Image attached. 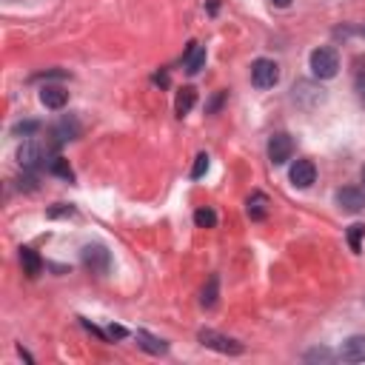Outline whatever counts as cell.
Returning <instances> with one entry per match:
<instances>
[{
    "mask_svg": "<svg viewBox=\"0 0 365 365\" xmlns=\"http://www.w3.org/2000/svg\"><path fill=\"white\" fill-rule=\"evenodd\" d=\"M137 345L148 354H165L168 351V345L163 339H157L154 334H148V331H137Z\"/></svg>",
    "mask_w": 365,
    "mask_h": 365,
    "instance_id": "2e32d148",
    "label": "cell"
},
{
    "mask_svg": "<svg viewBox=\"0 0 365 365\" xmlns=\"http://www.w3.org/2000/svg\"><path fill=\"white\" fill-rule=\"evenodd\" d=\"M83 265H86L91 274H106L108 265H111V254H108L103 245H86V248H83Z\"/></svg>",
    "mask_w": 365,
    "mask_h": 365,
    "instance_id": "5b68a950",
    "label": "cell"
},
{
    "mask_svg": "<svg viewBox=\"0 0 365 365\" xmlns=\"http://www.w3.org/2000/svg\"><path fill=\"white\" fill-rule=\"evenodd\" d=\"M208 171V154H197V160H194V168H191V177L197 180V177H202Z\"/></svg>",
    "mask_w": 365,
    "mask_h": 365,
    "instance_id": "cb8c5ba5",
    "label": "cell"
},
{
    "mask_svg": "<svg viewBox=\"0 0 365 365\" xmlns=\"http://www.w3.org/2000/svg\"><path fill=\"white\" fill-rule=\"evenodd\" d=\"M339 359L342 362H365V336H348L339 348Z\"/></svg>",
    "mask_w": 365,
    "mask_h": 365,
    "instance_id": "9c48e42d",
    "label": "cell"
},
{
    "mask_svg": "<svg viewBox=\"0 0 365 365\" xmlns=\"http://www.w3.org/2000/svg\"><path fill=\"white\" fill-rule=\"evenodd\" d=\"M11 131H14V134H23V137H31V134H37V131H40V123L26 120V123H17Z\"/></svg>",
    "mask_w": 365,
    "mask_h": 365,
    "instance_id": "7402d4cb",
    "label": "cell"
},
{
    "mask_svg": "<svg viewBox=\"0 0 365 365\" xmlns=\"http://www.w3.org/2000/svg\"><path fill=\"white\" fill-rule=\"evenodd\" d=\"M251 83L257 88H274L279 83V66L268 57H259L251 63Z\"/></svg>",
    "mask_w": 365,
    "mask_h": 365,
    "instance_id": "7a4b0ae2",
    "label": "cell"
},
{
    "mask_svg": "<svg viewBox=\"0 0 365 365\" xmlns=\"http://www.w3.org/2000/svg\"><path fill=\"white\" fill-rule=\"evenodd\" d=\"M291 154H294V140H291L285 131H277V134L268 137V160H271L274 165L288 163Z\"/></svg>",
    "mask_w": 365,
    "mask_h": 365,
    "instance_id": "277c9868",
    "label": "cell"
},
{
    "mask_svg": "<svg viewBox=\"0 0 365 365\" xmlns=\"http://www.w3.org/2000/svg\"><path fill=\"white\" fill-rule=\"evenodd\" d=\"M305 359H308V362H331V359H334V354H331L328 348H314V351H308V354H305Z\"/></svg>",
    "mask_w": 365,
    "mask_h": 365,
    "instance_id": "603a6c76",
    "label": "cell"
},
{
    "mask_svg": "<svg viewBox=\"0 0 365 365\" xmlns=\"http://www.w3.org/2000/svg\"><path fill=\"white\" fill-rule=\"evenodd\" d=\"M222 100H225V91H217V94H214V100L208 103V108H205V111H208V114H214V111L222 106Z\"/></svg>",
    "mask_w": 365,
    "mask_h": 365,
    "instance_id": "d4e9b609",
    "label": "cell"
},
{
    "mask_svg": "<svg viewBox=\"0 0 365 365\" xmlns=\"http://www.w3.org/2000/svg\"><path fill=\"white\" fill-rule=\"evenodd\" d=\"M217 294H220V279L211 274V277H208V285L202 288V305H205V308H214V305H217Z\"/></svg>",
    "mask_w": 365,
    "mask_h": 365,
    "instance_id": "e0dca14e",
    "label": "cell"
},
{
    "mask_svg": "<svg viewBox=\"0 0 365 365\" xmlns=\"http://www.w3.org/2000/svg\"><path fill=\"white\" fill-rule=\"evenodd\" d=\"M362 237H365V225H362V222L348 225V245H351L354 254H359V248H362Z\"/></svg>",
    "mask_w": 365,
    "mask_h": 365,
    "instance_id": "ac0fdd59",
    "label": "cell"
},
{
    "mask_svg": "<svg viewBox=\"0 0 365 365\" xmlns=\"http://www.w3.org/2000/svg\"><path fill=\"white\" fill-rule=\"evenodd\" d=\"M308 63H311L314 77H319V80H331V77H336V71H339V54H336L331 46L314 48L311 57H308Z\"/></svg>",
    "mask_w": 365,
    "mask_h": 365,
    "instance_id": "6da1fadb",
    "label": "cell"
},
{
    "mask_svg": "<svg viewBox=\"0 0 365 365\" xmlns=\"http://www.w3.org/2000/svg\"><path fill=\"white\" fill-rule=\"evenodd\" d=\"M271 3H274L277 9H288V6H291V0H271Z\"/></svg>",
    "mask_w": 365,
    "mask_h": 365,
    "instance_id": "83f0119b",
    "label": "cell"
},
{
    "mask_svg": "<svg viewBox=\"0 0 365 365\" xmlns=\"http://www.w3.org/2000/svg\"><path fill=\"white\" fill-rule=\"evenodd\" d=\"M60 143H66V140H77L80 137V123L74 120V117H63L57 125H54V131H51Z\"/></svg>",
    "mask_w": 365,
    "mask_h": 365,
    "instance_id": "4fadbf2b",
    "label": "cell"
},
{
    "mask_svg": "<svg viewBox=\"0 0 365 365\" xmlns=\"http://www.w3.org/2000/svg\"><path fill=\"white\" fill-rule=\"evenodd\" d=\"M46 160V151L37 140H26L20 148H17V163L23 165V171H34L40 163Z\"/></svg>",
    "mask_w": 365,
    "mask_h": 365,
    "instance_id": "8992f818",
    "label": "cell"
},
{
    "mask_svg": "<svg viewBox=\"0 0 365 365\" xmlns=\"http://www.w3.org/2000/svg\"><path fill=\"white\" fill-rule=\"evenodd\" d=\"M354 86H356V94L365 100V60L359 57L356 60V71H354Z\"/></svg>",
    "mask_w": 365,
    "mask_h": 365,
    "instance_id": "44dd1931",
    "label": "cell"
},
{
    "mask_svg": "<svg viewBox=\"0 0 365 365\" xmlns=\"http://www.w3.org/2000/svg\"><path fill=\"white\" fill-rule=\"evenodd\" d=\"M197 339H200L205 348H214V351H220V354H242V351H245L242 342H237V339H231V336H225V334H217V331H211V328H202V331L197 334Z\"/></svg>",
    "mask_w": 365,
    "mask_h": 365,
    "instance_id": "3957f363",
    "label": "cell"
},
{
    "mask_svg": "<svg viewBox=\"0 0 365 365\" xmlns=\"http://www.w3.org/2000/svg\"><path fill=\"white\" fill-rule=\"evenodd\" d=\"M194 222H197L200 228H214V225H217L214 208H197V211H194Z\"/></svg>",
    "mask_w": 365,
    "mask_h": 365,
    "instance_id": "ffe728a7",
    "label": "cell"
},
{
    "mask_svg": "<svg viewBox=\"0 0 365 365\" xmlns=\"http://www.w3.org/2000/svg\"><path fill=\"white\" fill-rule=\"evenodd\" d=\"M265 214H268V197L262 191H254L248 197V217L251 220H265Z\"/></svg>",
    "mask_w": 365,
    "mask_h": 365,
    "instance_id": "9a60e30c",
    "label": "cell"
},
{
    "mask_svg": "<svg viewBox=\"0 0 365 365\" xmlns=\"http://www.w3.org/2000/svg\"><path fill=\"white\" fill-rule=\"evenodd\" d=\"M202 66H205V46H200V43H188L185 57H182V68H185L188 74H197Z\"/></svg>",
    "mask_w": 365,
    "mask_h": 365,
    "instance_id": "30bf717a",
    "label": "cell"
},
{
    "mask_svg": "<svg viewBox=\"0 0 365 365\" xmlns=\"http://www.w3.org/2000/svg\"><path fill=\"white\" fill-rule=\"evenodd\" d=\"M125 334H128V331H125L123 325H111V328H108V336H111V339H123Z\"/></svg>",
    "mask_w": 365,
    "mask_h": 365,
    "instance_id": "4316f807",
    "label": "cell"
},
{
    "mask_svg": "<svg viewBox=\"0 0 365 365\" xmlns=\"http://www.w3.org/2000/svg\"><path fill=\"white\" fill-rule=\"evenodd\" d=\"M194 103H197V91H194V86H182V88L177 91V100H174V111H177V117H185V114L194 108Z\"/></svg>",
    "mask_w": 365,
    "mask_h": 365,
    "instance_id": "7c38bea8",
    "label": "cell"
},
{
    "mask_svg": "<svg viewBox=\"0 0 365 365\" xmlns=\"http://www.w3.org/2000/svg\"><path fill=\"white\" fill-rule=\"evenodd\" d=\"M40 103L46 108H63L68 103V91L63 86H43L40 88Z\"/></svg>",
    "mask_w": 365,
    "mask_h": 365,
    "instance_id": "8fae6325",
    "label": "cell"
},
{
    "mask_svg": "<svg viewBox=\"0 0 365 365\" xmlns=\"http://www.w3.org/2000/svg\"><path fill=\"white\" fill-rule=\"evenodd\" d=\"M20 262H23V271L29 277H37L43 271V259H40V254L34 248H20Z\"/></svg>",
    "mask_w": 365,
    "mask_h": 365,
    "instance_id": "5bb4252c",
    "label": "cell"
},
{
    "mask_svg": "<svg viewBox=\"0 0 365 365\" xmlns=\"http://www.w3.org/2000/svg\"><path fill=\"white\" fill-rule=\"evenodd\" d=\"M359 177H362V182H365V165H362V171H359Z\"/></svg>",
    "mask_w": 365,
    "mask_h": 365,
    "instance_id": "f1b7e54d",
    "label": "cell"
},
{
    "mask_svg": "<svg viewBox=\"0 0 365 365\" xmlns=\"http://www.w3.org/2000/svg\"><path fill=\"white\" fill-rule=\"evenodd\" d=\"M336 205L348 214H359L365 208V191L362 188H354V185H345L336 191Z\"/></svg>",
    "mask_w": 365,
    "mask_h": 365,
    "instance_id": "52a82bcc",
    "label": "cell"
},
{
    "mask_svg": "<svg viewBox=\"0 0 365 365\" xmlns=\"http://www.w3.org/2000/svg\"><path fill=\"white\" fill-rule=\"evenodd\" d=\"M288 177H291V182H294L297 188H308V185H314V180H317V168H314L311 160H294Z\"/></svg>",
    "mask_w": 365,
    "mask_h": 365,
    "instance_id": "ba28073f",
    "label": "cell"
},
{
    "mask_svg": "<svg viewBox=\"0 0 365 365\" xmlns=\"http://www.w3.org/2000/svg\"><path fill=\"white\" fill-rule=\"evenodd\" d=\"M63 214H74V208L71 205H57V208H48V217H63Z\"/></svg>",
    "mask_w": 365,
    "mask_h": 365,
    "instance_id": "484cf974",
    "label": "cell"
},
{
    "mask_svg": "<svg viewBox=\"0 0 365 365\" xmlns=\"http://www.w3.org/2000/svg\"><path fill=\"white\" fill-rule=\"evenodd\" d=\"M48 171L57 174V177H66V180L74 177V171H71V165H68L66 157H54V160H48Z\"/></svg>",
    "mask_w": 365,
    "mask_h": 365,
    "instance_id": "d6986e66",
    "label": "cell"
}]
</instances>
